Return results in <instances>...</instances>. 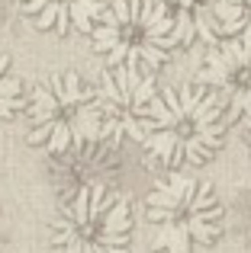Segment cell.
<instances>
[{
	"label": "cell",
	"instance_id": "cell-1",
	"mask_svg": "<svg viewBox=\"0 0 251 253\" xmlns=\"http://www.w3.org/2000/svg\"><path fill=\"white\" fill-rule=\"evenodd\" d=\"M226 103L216 90L196 86H164L151 99V116L142 125V141L151 161L177 170L181 164H203L222 144L229 119Z\"/></svg>",
	"mask_w": 251,
	"mask_h": 253
},
{
	"label": "cell",
	"instance_id": "cell-2",
	"mask_svg": "<svg viewBox=\"0 0 251 253\" xmlns=\"http://www.w3.org/2000/svg\"><path fill=\"white\" fill-rule=\"evenodd\" d=\"M26 141L52 157L77 154L84 144L107 141L97 86L68 71L55 74L32 90L29 99V135Z\"/></svg>",
	"mask_w": 251,
	"mask_h": 253
},
{
	"label": "cell",
	"instance_id": "cell-3",
	"mask_svg": "<svg viewBox=\"0 0 251 253\" xmlns=\"http://www.w3.org/2000/svg\"><path fill=\"white\" fill-rule=\"evenodd\" d=\"M177 23L158 0H110L90 29L94 48L107 58V68H129L155 74L177 45Z\"/></svg>",
	"mask_w": 251,
	"mask_h": 253
},
{
	"label": "cell",
	"instance_id": "cell-4",
	"mask_svg": "<svg viewBox=\"0 0 251 253\" xmlns=\"http://www.w3.org/2000/svg\"><path fill=\"white\" fill-rule=\"evenodd\" d=\"M145 215L155 228V250L190 253L193 244H213L222 234V209L213 196V186L196 183L184 173H168V179L148 192Z\"/></svg>",
	"mask_w": 251,
	"mask_h": 253
},
{
	"label": "cell",
	"instance_id": "cell-5",
	"mask_svg": "<svg viewBox=\"0 0 251 253\" xmlns=\"http://www.w3.org/2000/svg\"><path fill=\"white\" fill-rule=\"evenodd\" d=\"M129 202L107 186H77L55 218V244L62 253H129Z\"/></svg>",
	"mask_w": 251,
	"mask_h": 253
},
{
	"label": "cell",
	"instance_id": "cell-6",
	"mask_svg": "<svg viewBox=\"0 0 251 253\" xmlns=\"http://www.w3.org/2000/svg\"><path fill=\"white\" fill-rule=\"evenodd\" d=\"M100 112H103V135L110 141L135 138L142 141V125L151 116V99L158 96L155 74L129 68H107L100 77Z\"/></svg>",
	"mask_w": 251,
	"mask_h": 253
},
{
	"label": "cell",
	"instance_id": "cell-7",
	"mask_svg": "<svg viewBox=\"0 0 251 253\" xmlns=\"http://www.w3.org/2000/svg\"><path fill=\"white\" fill-rule=\"evenodd\" d=\"M110 0H19V10L42 32H90Z\"/></svg>",
	"mask_w": 251,
	"mask_h": 253
},
{
	"label": "cell",
	"instance_id": "cell-8",
	"mask_svg": "<svg viewBox=\"0 0 251 253\" xmlns=\"http://www.w3.org/2000/svg\"><path fill=\"white\" fill-rule=\"evenodd\" d=\"M26 106V96H23V84L10 74V58L0 55V125L10 122L19 109Z\"/></svg>",
	"mask_w": 251,
	"mask_h": 253
},
{
	"label": "cell",
	"instance_id": "cell-9",
	"mask_svg": "<svg viewBox=\"0 0 251 253\" xmlns=\"http://www.w3.org/2000/svg\"><path fill=\"white\" fill-rule=\"evenodd\" d=\"M3 241H6V221H3V211H0V250H3Z\"/></svg>",
	"mask_w": 251,
	"mask_h": 253
}]
</instances>
